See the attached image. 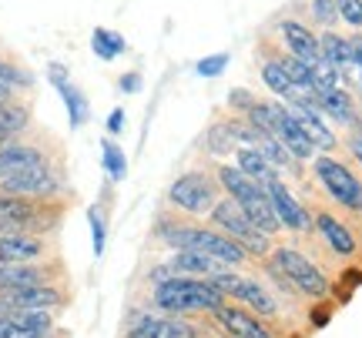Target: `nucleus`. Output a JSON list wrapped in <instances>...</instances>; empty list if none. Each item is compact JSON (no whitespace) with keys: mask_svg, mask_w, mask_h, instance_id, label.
Listing matches in <instances>:
<instances>
[{"mask_svg":"<svg viewBox=\"0 0 362 338\" xmlns=\"http://www.w3.org/2000/svg\"><path fill=\"white\" fill-rule=\"evenodd\" d=\"M0 191L4 195H21V198H37V201H47L61 191V174L47 164V161H40L34 168H24L11 174V178H4L0 181Z\"/></svg>","mask_w":362,"mask_h":338,"instance_id":"obj_10","label":"nucleus"},{"mask_svg":"<svg viewBox=\"0 0 362 338\" xmlns=\"http://www.w3.org/2000/svg\"><path fill=\"white\" fill-rule=\"evenodd\" d=\"M4 144H11V134H7V131H4V124H0V147H4Z\"/></svg>","mask_w":362,"mask_h":338,"instance_id":"obj_42","label":"nucleus"},{"mask_svg":"<svg viewBox=\"0 0 362 338\" xmlns=\"http://www.w3.org/2000/svg\"><path fill=\"white\" fill-rule=\"evenodd\" d=\"M225 295L211 282H198V278H185V274H171L168 282L155 285V305L168 315H192V312H215L225 305Z\"/></svg>","mask_w":362,"mask_h":338,"instance_id":"obj_3","label":"nucleus"},{"mask_svg":"<svg viewBox=\"0 0 362 338\" xmlns=\"http://www.w3.org/2000/svg\"><path fill=\"white\" fill-rule=\"evenodd\" d=\"M259 151L272 161V168L275 171H292V174H298V161L288 151H285V144L279 141V138H272V134H265L259 144Z\"/></svg>","mask_w":362,"mask_h":338,"instance_id":"obj_28","label":"nucleus"},{"mask_svg":"<svg viewBox=\"0 0 362 338\" xmlns=\"http://www.w3.org/2000/svg\"><path fill=\"white\" fill-rule=\"evenodd\" d=\"M315 97H319V107H322V117H332L339 124H356V104H352L349 91L325 87V91H319Z\"/></svg>","mask_w":362,"mask_h":338,"instance_id":"obj_21","label":"nucleus"},{"mask_svg":"<svg viewBox=\"0 0 362 338\" xmlns=\"http://www.w3.org/2000/svg\"><path fill=\"white\" fill-rule=\"evenodd\" d=\"M349 151H352V157L362 164V131H356V134L349 138Z\"/></svg>","mask_w":362,"mask_h":338,"instance_id":"obj_41","label":"nucleus"},{"mask_svg":"<svg viewBox=\"0 0 362 338\" xmlns=\"http://www.w3.org/2000/svg\"><path fill=\"white\" fill-rule=\"evenodd\" d=\"M339 17L352 27H362V0H336Z\"/></svg>","mask_w":362,"mask_h":338,"instance_id":"obj_36","label":"nucleus"},{"mask_svg":"<svg viewBox=\"0 0 362 338\" xmlns=\"http://www.w3.org/2000/svg\"><path fill=\"white\" fill-rule=\"evenodd\" d=\"M215 178H218L221 191L232 198L238 208L245 211V218L255 224L262 234H269L272 238V234L282 231V224H279V218H275V208H272V201H269L265 184L252 181L238 164H218V168H215Z\"/></svg>","mask_w":362,"mask_h":338,"instance_id":"obj_2","label":"nucleus"},{"mask_svg":"<svg viewBox=\"0 0 362 338\" xmlns=\"http://www.w3.org/2000/svg\"><path fill=\"white\" fill-rule=\"evenodd\" d=\"M255 104H259V97H255L252 91H245V87H235V91H228V107H232L238 117H245Z\"/></svg>","mask_w":362,"mask_h":338,"instance_id":"obj_34","label":"nucleus"},{"mask_svg":"<svg viewBox=\"0 0 362 338\" xmlns=\"http://www.w3.org/2000/svg\"><path fill=\"white\" fill-rule=\"evenodd\" d=\"M117 84H121V91H128V94L141 91V74H124V78L117 80Z\"/></svg>","mask_w":362,"mask_h":338,"instance_id":"obj_39","label":"nucleus"},{"mask_svg":"<svg viewBox=\"0 0 362 338\" xmlns=\"http://www.w3.org/2000/svg\"><path fill=\"white\" fill-rule=\"evenodd\" d=\"M121 128H124V111L117 107V111H111V117H107V131H111V134H121Z\"/></svg>","mask_w":362,"mask_h":338,"instance_id":"obj_40","label":"nucleus"},{"mask_svg":"<svg viewBox=\"0 0 362 338\" xmlns=\"http://www.w3.org/2000/svg\"><path fill=\"white\" fill-rule=\"evenodd\" d=\"M356 121H359V131H362V117H356Z\"/></svg>","mask_w":362,"mask_h":338,"instance_id":"obj_46","label":"nucleus"},{"mask_svg":"<svg viewBox=\"0 0 362 338\" xmlns=\"http://www.w3.org/2000/svg\"><path fill=\"white\" fill-rule=\"evenodd\" d=\"M17 322V325L24 328V332H37V335H51V315L47 312H30V308H11L7 312Z\"/></svg>","mask_w":362,"mask_h":338,"instance_id":"obj_32","label":"nucleus"},{"mask_svg":"<svg viewBox=\"0 0 362 338\" xmlns=\"http://www.w3.org/2000/svg\"><path fill=\"white\" fill-rule=\"evenodd\" d=\"M57 94L64 97V107H67V114H71V128H81L84 121H88V114H90V107H88V97L71 84V80H64L61 87H57Z\"/></svg>","mask_w":362,"mask_h":338,"instance_id":"obj_27","label":"nucleus"},{"mask_svg":"<svg viewBox=\"0 0 362 338\" xmlns=\"http://www.w3.org/2000/svg\"><path fill=\"white\" fill-rule=\"evenodd\" d=\"M315 228H319V234L325 238V245L332 248L336 255H356V238H352V231L339 222L336 215L315 211Z\"/></svg>","mask_w":362,"mask_h":338,"instance_id":"obj_18","label":"nucleus"},{"mask_svg":"<svg viewBox=\"0 0 362 338\" xmlns=\"http://www.w3.org/2000/svg\"><path fill=\"white\" fill-rule=\"evenodd\" d=\"M44 255V241L37 234H0V265H34Z\"/></svg>","mask_w":362,"mask_h":338,"instance_id":"obj_16","label":"nucleus"},{"mask_svg":"<svg viewBox=\"0 0 362 338\" xmlns=\"http://www.w3.org/2000/svg\"><path fill=\"white\" fill-rule=\"evenodd\" d=\"M0 315H7V305H4V298H0Z\"/></svg>","mask_w":362,"mask_h":338,"instance_id":"obj_44","label":"nucleus"},{"mask_svg":"<svg viewBox=\"0 0 362 338\" xmlns=\"http://www.w3.org/2000/svg\"><path fill=\"white\" fill-rule=\"evenodd\" d=\"M319 51H322L325 64H332L336 71H346V67L356 64V61H352L349 37H339V34H332V30H325L322 37H319Z\"/></svg>","mask_w":362,"mask_h":338,"instance_id":"obj_23","label":"nucleus"},{"mask_svg":"<svg viewBox=\"0 0 362 338\" xmlns=\"http://www.w3.org/2000/svg\"><path fill=\"white\" fill-rule=\"evenodd\" d=\"M218 198H221L218 178H215L211 171H202V168L178 174L168 188V201L175 208L188 211V215H208V211L218 205Z\"/></svg>","mask_w":362,"mask_h":338,"instance_id":"obj_5","label":"nucleus"},{"mask_svg":"<svg viewBox=\"0 0 362 338\" xmlns=\"http://www.w3.org/2000/svg\"><path fill=\"white\" fill-rule=\"evenodd\" d=\"M101 157H104L107 178H111V181H124V174H128V157H124V151H121L111 138L101 144Z\"/></svg>","mask_w":362,"mask_h":338,"instance_id":"obj_31","label":"nucleus"},{"mask_svg":"<svg viewBox=\"0 0 362 338\" xmlns=\"http://www.w3.org/2000/svg\"><path fill=\"white\" fill-rule=\"evenodd\" d=\"M208 282L218 288L225 298H235L238 305H248L252 312H259V315H275V308H279V301L265 291V285H259V278H242V274H235L228 268V272L215 274Z\"/></svg>","mask_w":362,"mask_h":338,"instance_id":"obj_9","label":"nucleus"},{"mask_svg":"<svg viewBox=\"0 0 362 338\" xmlns=\"http://www.w3.org/2000/svg\"><path fill=\"white\" fill-rule=\"evenodd\" d=\"M265 191H269V201H272L275 218H279V224H282V228H288V231H305V228H312V215L298 205L296 198H292V191L285 188L282 178L269 181V184H265Z\"/></svg>","mask_w":362,"mask_h":338,"instance_id":"obj_11","label":"nucleus"},{"mask_svg":"<svg viewBox=\"0 0 362 338\" xmlns=\"http://www.w3.org/2000/svg\"><path fill=\"white\" fill-rule=\"evenodd\" d=\"M359 78H362V67H359Z\"/></svg>","mask_w":362,"mask_h":338,"instance_id":"obj_47","label":"nucleus"},{"mask_svg":"<svg viewBox=\"0 0 362 338\" xmlns=\"http://www.w3.org/2000/svg\"><path fill=\"white\" fill-rule=\"evenodd\" d=\"M4 101H11V91H7V87H0V104H4Z\"/></svg>","mask_w":362,"mask_h":338,"instance_id":"obj_43","label":"nucleus"},{"mask_svg":"<svg viewBox=\"0 0 362 338\" xmlns=\"http://www.w3.org/2000/svg\"><path fill=\"white\" fill-rule=\"evenodd\" d=\"M235 138H232V131H228V124L225 121H218V124H211L205 134V151L208 155H235Z\"/></svg>","mask_w":362,"mask_h":338,"instance_id":"obj_30","label":"nucleus"},{"mask_svg":"<svg viewBox=\"0 0 362 338\" xmlns=\"http://www.w3.org/2000/svg\"><path fill=\"white\" fill-rule=\"evenodd\" d=\"M288 111H292V107H288ZM292 114H296L298 128L305 131V138L312 141L315 151H332V147H336V134L325 128V121L319 114H305V111H292Z\"/></svg>","mask_w":362,"mask_h":338,"instance_id":"obj_24","label":"nucleus"},{"mask_svg":"<svg viewBox=\"0 0 362 338\" xmlns=\"http://www.w3.org/2000/svg\"><path fill=\"white\" fill-rule=\"evenodd\" d=\"M4 305H7V312L11 308H30V312H51L61 305V291L51 285H30V288H13V291H4L0 295Z\"/></svg>","mask_w":362,"mask_h":338,"instance_id":"obj_15","label":"nucleus"},{"mask_svg":"<svg viewBox=\"0 0 362 338\" xmlns=\"http://www.w3.org/2000/svg\"><path fill=\"white\" fill-rule=\"evenodd\" d=\"M208 215H211V224H215V228H218L221 234H228L235 245L245 248V255L265 258V255L272 251V245H269L272 238H269V234H262L259 228H255V224L248 222L245 211L238 208L232 198H218V205L208 211Z\"/></svg>","mask_w":362,"mask_h":338,"instance_id":"obj_6","label":"nucleus"},{"mask_svg":"<svg viewBox=\"0 0 362 338\" xmlns=\"http://www.w3.org/2000/svg\"><path fill=\"white\" fill-rule=\"evenodd\" d=\"M40 161H44V151L34 144H4L0 147V181L24 168H34Z\"/></svg>","mask_w":362,"mask_h":338,"instance_id":"obj_20","label":"nucleus"},{"mask_svg":"<svg viewBox=\"0 0 362 338\" xmlns=\"http://www.w3.org/2000/svg\"><path fill=\"white\" fill-rule=\"evenodd\" d=\"M124 338H194V328L185 325L181 318H155V315H141L134 318Z\"/></svg>","mask_w":362,"mask_h":338,"instance_id":"obj_17","label":"nucleus"},{"mask_svg":"<svg viewBox=\"0 0 362 338\" xmlns=\"http://www.w3.org/2000/svg\"><path fill=\"white\" fill-rule=\"evenodd\" d=\"M158 238L165 241L175 251H202V255H211V258L225 261L228 268H238L245 265L248 255L242 245H235L228 234H221L218 228H205V224H185V222H168L161 218L158 222Z\"/></svg>","mask_w":362,"mask_h":338,"instance_id":"obj_1","label":"nucleus"},{"mask_svg":"<svg viewBox=\"0 0 362 338\" xmlns=\"http://www.w3.org/2000/svg\"><path fill=\"white\" fill-rule=\"evenodd\" d=\"M0 285H4V265H0Z\"/></svg>","mask_w":362,"mask_h":338,"instance_id":"obj_45","label":"nucleus"},{"mask_svg":"<svg viewBox=\"0 0 362 338\" xmlns=\"http://www.w3.org/2000/svg\"><path fill=\"white\" fill-rule=\"evenodd\" d=\"M272 265L279 268V272L292 282V288L296 291H302V295H309V298H325L329 295V282H325V274L312 265L298 248H272Z\"/></svg>","mask_w":362,"mask_h":338,"instance_id":"obj_7","label":"nucleus"},{"mask_svg":"<svg viewBox=\"0 0 362 338\" xmlns=\"http://www.w3.org/2000/svg\"><path fill=\"white\" fill-rule=\"evenodd\" d=\"M61 218V208H51L37 198H21V195H4L0 191V231L17 234V231H44L54 228Z\"/></svg>","mask_w":362,"mask_h":338,"instance_id":"obj_4","label":"nucleus"},{"mask_svg":"<svg viewBox=\"0 0 362 338\" xmlns=\"http://www.w3.org/2000/svg\"><path fill=\"white\" fill-rule=\"evenodd\" d=\"M272 138H279L285 144V151L296 157V161H309L315 155V147L305 138V131L298 128L296 114L288 111V104H279V101H275V131H272Z\"/></svg>","mask_w":362,"mask_h":338,"instance_id":"obj_12","label":"nucleus"},{"mask_svg":"<svg viewBox=\"0 0 362 338\" xmlns=\"http://www.w3.org/2000/svg\"><path fill=\"white\" fill-rule=\"evenodd\" d=\"M312 168H315L319 184L329 191V198H332L336 205H342V208H349V211H362V181L342 161L322 155V157H315Z\"/></svg>","mask_w":362,"mask_h":338,"instance_id":"obj_8","label":"nucleus"},{"mask_svg":"<svg viewBox=\"0 0 362 338\" xmlns=\"http://www.w3.org/2000/svg\"><path fill=\"white\" fill-rule=\"evenodd\" d=\"M312 20L319 24L332 27L339 20V11H336V0H312Z\"/></svg>","mask_w":362,"mask_h":338,"instance_id":"obj_35","label":"nucleus"},{"mask_svg":"<svg viewBox=\"0 0 362 338\" xmlns=\"http://www.w3.org/2000/svg\"><path fill=\"white\" fill-rule=\"evenodd\" d=\"M262 80H265V87H269L272 94H279V97H285V101L298 91L296 84L288 80V74L282 71L279 57H265V61H262Z\"/></svg>","mask_w":362,"mask_h":338,"instance_id":"obj_25","label":"nucleus"},{"mask_svg":"<svg viewBox=\"0 0 362 338\" xmlns=\"http://www.w3.org/2000/svg\"><path fill=\"white\" fill-rule=\"evenodd\" d=\"M27 121H30V117H27V107L13 104V101H4V104H0V124H4V131H7L11 138L27 128Z\"/></svg>","mask_w":362,"mask_h":338,"instance_id":"obj_33","label":"nucleus"},{"mask_svg":"<svg viewBox=\"0 0 362 338\" xmlns=\"http://www.w3.org/2000/svg\"><path fill=\"white\" fill-rule=\"evenodd\" d=\"M225 64H228V54H211V57H202V61H198V74H202V78H218L221 71H225Z\"/></svg>","mask_w":362,"mask_h":338,"instance_id":"obj_37","label":"nucleus"},{"mask_svg":"<svg viewBox=\"0 0 362 338\" xmlns=\"http://www.w3.org/2000/svg\"><path fill=\"white\" fill-rule=\"evenodd\" d=\"M88 222H90V231H94V255H101V251H104V231H107L101 208H90L88 211Z\"/></svg>","mask_w":362,"mask_h":338,"instance_id":"obj_38","label":"nucleus"},{"mask_svg":"<svg viewBox=\"0 0 362 338\" xmlns=\"http://www.w3.org/2000/svg\"><path fill=\"white\" fill-rule=\"evenodd\" d=\"M279 34H282L285 47H288V54H292V57L305 61L309 67H315L319 61H322L319 37H315L305 24H298V20H282V24H279Z\"/></svg>","mask_w":362,"mask_h":338,"instance_id":"obj_14","label":"nucleus"},{"mask_svg":"<svg viewBox=\"0 0 362 338\" xmlns=\"http://www.w3.org/2000/svg\"><path fill=\"white\" fill-rule=\"evenodd\" d=\"M90 47H94V54H98L101 61H115L117 54L128 51L124 37H121V34H115V30H107V27H98V30L90 34Z\"/></svg>","mask_w":362,"mask_h":338,"instance_id":"obj_26","label":"nucleus"},{"mask_svg":"<svg viewBox=\"0 0 362 338\" xmlns=\"http://www.w3.org/2000/svg\"><path fill=\"white\" fill-rule=\"evenodd\" d=\"M215 318H218V325L228 332L232 338H272V332L265 325H262L259 318L252 312H245V308H238V305H218L215 308Z\"/></svg>","mask_w":362,"mask_h":338,"instance_id":"obj_13","label":"nucleus"},{"mask_svg":"<svg viewBox=\"0 0 362 338\" xmlns=\"http://www.w3.org/2000/svg\"><path fill=\"white\" fill-rule=\"evenodd\" d=\"M279 64H282V71L288 74V80L296 84L298 91H312V87H315V74H312V67L305 64V61H298L292 54H282Z\"/></svg>","mask_w":362,"mask_h":338,"instance_id":"obj_29","label":"nucleus"},{"mask_svg":"<svg viewBox=\"0 0 362 338\" xmlns=\"http://www.w3.org/2000/svg\"><path fill=\"white\" fill-rule=\"evenodd\" d=\"M235 164L245 171L252 181H259V184H269V181L279 178V171L272 168V161L262 155L259 147H235Z\"/></svg>","mask_w":362,"mask_h":338,"instance_id":"obj_22","label":"nucleus"},{"mask_svg":"<svg viewBox=\"0 0 362 338\" xmlns=\"http://www.w3.org/2000/svg\"><path fill=\"white\" fill-rule=\"evenodd\" d=\"M168 265H171V272H178V274H205V278H215V274L228 272L225 261L211 258V255H202V251H175Z\"/></svg>","mask_w":362,"mask_h":338,"instance_id":"obj_19","label":"nucleus"}]
</instances>
